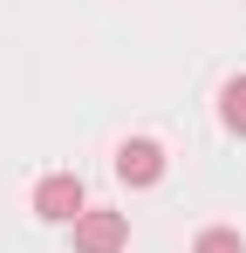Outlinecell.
I'll return each instance as SVG.
<instances>
[{
	"instance_id": "cell-1",
	"label": "cell",
	"mask_w": 246,
	"mask_h": 253,
	"mask_svg": "<svg viewBox=\"0 0 246 253\" xmlns=\"http://www.w3.org/2000/svg\"><path fill=\"white\" fill-rule=\"evenodd\" d=\"M82 212H89V199H82V178H76V171H55V178L35 185V219H48V226H76Z\"/></svg>"
},
{
	"instance_id": "cell-2",
	"label": "cell",
	"mask_w": 246,
	"mask_h": 253,
	"mask_svg": "<svg viewBox=\"0 0 246 253\" xmlns=\"http://www.w3.org/2000/svg\"><path fill=\"white\" fill-rule=\"evenodd\" d=\"M123 247H130V219H123V212L89 206L76 219V253H123Z\"/></svg>"
},
{
	"instance_id": "cell-3",
	"label": "cell",
	"mask_w": 246,
	"mask_h": 253,
	"mask_svg": "<svg viewBox=\"0 0 246 253\" xmlns=\"http://www.w3.org/2000/svg\"><path fill=\"white\" fill-rule=\"evenodd\" d=\"M117 178L130 185V192L158 185V178H164V144H158V137H123V144H117Z\"/></svg>"
},
{
	"instance_id": "cell-4",
	"label": "cell",
	"mask_w": 246,
	"mask_h": 253,
	"mask_svg": "<svg viewBox=\"0 0 246 253\" xmlns=\"http://www.w3.org/2000/svg\"><path fill=\"white\" fill-rule=\"evenodd\" d=\"M219 124L233 130V137H246V76H233V83L219 89Z\"/></svg>"
},
{
	"instance_id": "cell-5",
	"label": "cell",
	"mask_w": 246,
	"mask_h": 253,
	"mask_svg": "<svg viewBox=\"0 0 246 253\" xmlns=\"http://www.w3.org/2000/svg\"><path fill=\"white\" fill-rule=\"evenodd\" d=\"M192 253H246V240L233 233V226H205L199 240H192Z\"/></svg>"
}]
</instances>
